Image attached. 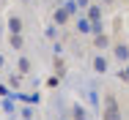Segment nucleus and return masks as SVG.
Returning <instances> with one entry per match:
<instances>
[{
	"label": "nucleus",
	"instance_id": "1",
	"mask_svg": "<svg viewBox=\"0 0 129 120\" xmlns=\"http://www.w3.org/2000/svg\"><path fill=\"white\" fill-rule=\"evenodd\" d=\"M102 120H124V115H121V104H118V98H115V93H104L102 98Z\"/></svg>",
	"mask_w": 129,
	"mask_h": 120
},
{
	"label": "nucleus",
	"instance_id": "2",
	"mask_svg": "<svg viewBox=\"0 0 129 120\" xmlns=\"http://www.w3.org/2000/svg\"><path fill=\"white\" fill-rule=\"evenodd\" d=\"M72 19H74V14H72V11H69V8H66L63 3H60V6H58L55 11H52V22L58 25V27H66V25L72 22Z\"/></svg>",
	"mask_w": 129,
	"mask_h": 120
},
{
	"label": "nucleus",
	"instance_id": "3",
	"mask_svg": "<svg viewBox=\"0 0 129 120\" xmlns=\"http://www.w3.org/2000/svg\"><path fill=\"white\" fill-rule=\"evenodd\" d=\"M113 55L118 63H129V44L126 41H113Z\"/></svg>",
	"mask_w": 129,
	"mask_h": 120
},
{
	"label": "nucleus",
	"instance_id": "4",
	"mask_svg": "<svg viewBox=\"0 0 129 120\" xmlns=\"http://www.w3.org/2000/svg\"><path fill=\"white\" fill-rule=\"evenodd\" d=\"M93 47H96V52L113 49V36H110V33H99V36H93Z\"/></svg>",
	"mask_w": 129,
	"mask_h": 120
},
{
	"label": "nucleus",
	"instance_id": "5",
	"mask_svg": "<svg viewBox=\"0 0 129 120\" xmlns=\"http://www.w3.org/2000/svg\"><path fill=\"white\" fill-rule=\"evenodd\" d=\"M85 17H88L91 22H102V19H104V6H102V3H91L88 11H85Z\"/></svg>",
	"mask_w": 129,
	"mask_h": 120
},
{
	"label": "nucleus",
	"instance_id": "6",
	"mask_svg": "<svg viewBox=\"0 0 129 120\" xmlns=\"http://www.w3.org/2000/svg\"><path fill=\"white\" fill-rule=\"evenodd\" d=\"M74 30H77L80 36H88V33H91V19H88L85 14H77V19H74Z\"/></svg>",
	"mask_w": 129,
	"mask_h": 120
},
{
	"label": "nucleus",
	"instance_id": "7",
	"mask_svg": "<svg viewBox=\"0 0 129 120\" xmlns=\"http://www.w3.org/2000/svg\"><path fill=\"white\" fill-rule=\"evenodd\" d=\"M107 66H110V63H107V57H104L102 52H99V55H93V60H91V68H93L96 74H107Z\"/></svg>",
	"mask_w": 129,
	"mask_h": 120
},
{
	"label": "nucleus",
	"instance_id": "8",
	"mask_svg": "<svg viewBox=\"0 0 129 120\" xmlns=\"http://www.w3.org/2000/svg\"><path fill=\"white\" fill-rule=\"evenodd\" d=\"M69 117H72V120H88V109H85L82 104H72Z\"/></svg>",
	"mask_w": 129,
	"mask_h": 120
},
{
	"label": "nucleus",
	"instance_id": "9",
	"mask_svg": "<svg viewBox=\"0 0 129 120\" xmlns=\"http://www.w3.org/2000/svg\"><path fill=\"white\" fill-rule=\"evenodd\" d=\"M22 30H25V22H22V17L11 14V17H8V33H22Z\"/></svg>",
	"mask_w": 129,
	"mask_h": 120
},
{
	"label": "nucleus",
	"instance_id": "10",
	"mask_svg": "<svg viewBox=\"0 0 129 120\" xmlns=\"http://www.w3.org/2000/svg\"><path fill=\"white\" fill-rule=\"evenodd\" d=\"M52 71L58 74L60 79L66 76V63H63V57H60V55H55V60H52Z\"/></svg>",
	"mask_w": 129,
	"mask_h": 120
},
{
	"label": "nucleus",
	"instance_id": "11",
	"mask_svg": "<svg viewBox=\"0 0 129 120\" xmlns=\"http://www.w3.org/2000/svg\"><path fill=\"white\" fill-rule=\"evenodd\" d=\"M8 44L14 49H22L25 47V38H22V33H8Z\"/></svg>",
	"mask_w": 129,
	"mask_h": 120
},
{
	"label": "nucleus",
	"instance_id": "12",
	"mask_svg": "<svg viewBox=\"0 0 129 120\" xmlns=\"http://www.w3.org/2000/svg\"><path fill=\"white\" fill-rule=\"evenodd\" d=\"M17 71H19V74H30V71H33V63H30V57H19V63H17Z\"/></svg>",
	"mask_w": 129,
	"mask_h": 120
},
{
	"label": "nucleus",
	"instance_id": "13",
	"mask_svg": "<svg viewBox=\"0 0 129 120\" xmlns=\"http://www.w3.org/2000/svg\"><path fill=\"white\" fill-rule=\"evenodd\" d=\"M22 76H25V74H11V76H8V87H14V90H19V85H22Z\"/></svg>",
	"mask_w": 129,
	"mask_h": 120
},
{
	"label": "nucleus",
	"instance_id": "14",
	"mask_svg": "<svg viewBox=\"0 0 129 120\" xmlns=\"http://www.w3.org/2000/svg\"><path fill=\"white\" fill-rule=\"evenodd\" d=\"M99 33H104V19L102 22H91V36H99Z\"/></svg>",
	"mask_w": 129,
	"mask_h": 120
},
{
	"label": "nucleus",
	"instance_id": "15",
	"mask_svg": "<svg viewBox=\"0 0 129 120\" xmlns=\"http://www.w3.org/2000/svg\"><path fill=\"white\" fill-rule=\"evenodd\" d=\"M58 82H60V76H58V74H52L50 79H47V87H58Z\"/></svg>",
	"mask_w": 129,
	"mask_h": 120
},
{
	"label": "nucleus",
	"instance_id": "16",
	"mask_svg": "<svg viewBox=\"0 0 129 120\" xmlns=\"http://www.w3.org/2000/svg\"><path fill=\"white\" fill-rule=\"evenodd\" d=\"M96 3H102L104 8H115V3H118V0H96Z\"/></svg>",
	"mask_w": 129,
	"mask_h": 120
},
{
	"label": "nucleus",
	"instance_id": "17",
	"mask_svg": "<svg viewBox=\"0 0 129 120\" xmlns=\"http://www.w3.org/2000/svg\"><path fill=\"white\" fill-rule=\"evenodd\" d=\"M22 117H25V120H33V109H30V106L22 109Z\"/></svg>",
	"mask_w": 129,
	"mask_h": 120
},
{
	"label": "nucleus",
	"instance_id": "18",
	"mask_svg": "<svg viewBox=\"0 0 129 120\" xmlns=\"http://www.w3.org/2000/svg\"><path fill=\"white\" fill-rule=\"evenodd\" d=\"M8 93H11V90H8V87H6V85H0V96L6 98V96H8Z\"/></svg>",
	"mask_w": 129,
	"mask_h": 120
},
{
	"label": "nucleus",
	"instance_id": "19",
	"mask_svg": "<svg viewBox=\"0 0 129 120\" xmlns=\"http://www.w3.org/2000/svg\"><path fill=\"white\" fill-rule=\"evenodd\" d=\"M80 3V8H88V6H91V0H77Z\"/></svg>",
	"mask_w": 129,
	"mask_h": 120
},
{
	"label": "nucleus",
	"instance_id": "20",
	"mask_svg": "<svg viewBox=\"0 0 129 120\" xmlns=\"http://www.w3.org/2000/svg\"><path fill=\"white\" fill-rule=\"evenodd\" d=\"M6 71V57H3V55H0V74Z\"/></svg>",
	"mask_w": 129,
	"mask_h": 120
},
{
	"label": "nucleus",
	"instance_id": "21",
	"mask_svg": "<svg viewBox=\"0 0 129 120\" xmlns=\"http://www.w3.org/2000/svg\"><path fill=\"white\" fill-rule=\"evenodd\" d=\"M69 120H72V117H69Z\"/></svg>",
	"mask_w": 129,
	"mask_h": 120
}]
</instances>
